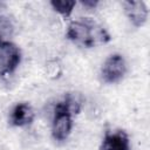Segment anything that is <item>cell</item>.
<instances>
[{
	"instance_id": "cell-8",
	"label": "cell",
	"mask_w": 150,
	"mask_h": 150,
	"mask_svg": "<svg viewBox=\"0 0 150 150\" xmlns=\"http://www.w3.org/2000/svg\"><path fill=\"white\" fill-rule=\"evenodd\" d=\"M67 108V110L71 114V116H76L81 112L83 107V96L82 94L77 91H68L63 95V98L61 100Z\"/></svg>"
},
{
	"instance_id": "cell-7",
	"label": "cell",
	"mask_w": 150,
	"mask_h": 150,
	"mask_svg": "<svg viewBox=\"0 0 150 150\" xmlns=\"http://www.w3.org/2000/svg\"><path fill=\"white\" fill-rule=\"evenodd\" d=\"M123 8L125 16L130 21V23L136 27H143L145 22L148 21L149 16V9L148 6L144 1L138 0V1H124L123 2Z\"/></svg>"
},
{
	"instance_id": "cell-12",
	"label": "cell",
	"mask_w": 150,
	"mask_h": 150,
	"mask_svg": "<svg viewBox=\"0 0 150 150\" xmlns=\"http://www.w3.org/2000/svg\"><path fill=\"white\" fill-rule=\"evenodd\" d=\"M82 6H84L86 8H89V9H94L97 7L98 5V1L97 0H84V1H81Z\"/></svg>"
},
{
	"instance_id": "cell-10",
	"label": "cell",
	"mask_w": 150,
	"mask_h": 150,
	"mask_svg": "<svg viewBox=\"0 0 150 150\" xmlns=\"http://www.w3.org/2000/svg\"><path fill=\"white\" fill-rule=\"evenodd\" d=\"M49 5L62 18L68 19V18H70V15L76 6V1H74V0H52V1H49Z\"/></svg>"
},
{
	"instance_id": "cell-1",
	"label": "cell",
	"mask_w": 150,
	"mask_h": 150,
	"mask_svg": "<svg viewBox=\"0 0 150 150\" xmlns=\"http://www.w3.org/2000/svg\"><path fill=\"white\" fill-rule=\"evenodd\" d=\"M66 38L73 43L84 48L105 45L111 40L108 30L90 18H81L80 20L69 22Z\"/></svg>"
},
{
	"instance_id": "cell-3",
	"label": "cell",
	"mask_w": 150,
	"mask_h": 150,
	"mask_svg": "<svg viewBox=\"0 0 150 150\" xmlns=\"http://www.w3.org/2000/svg\"><path fill=\"white\" fill-rule=\"evenodd\" d=\"M128 71L125 57L120 53L110 54L102 63L100 76L104 83L114 84L122 81Z\"/></svg>"
},
{
	"instance_id": "cell-5",
	"label": "cell",
	"mask_w": 150,
	"mask_h": 150,
	"mask_svg": "<svg viewBox=\"0 0 150 150\" xmlns=\"http://www.w3.org/2000/svg\"><path fill=\"white\" fill-rule=\"evenodd\" d=\"M35 118L34 108L28 102H18L15 103L8 115V124L14 128L28 127L33 123Z\"/></svg>"
},
{
	"instance_id": "cell-13",
	"label": "cell",
	"mask_w": 150,
	"mask_h": 150,
	"mask_svg": "<svg viewBox=\"0 0 150 150\" xmlns=\"http://www.w3.org/2000/svg\"><path fill=\"white\" fill-rule=\"evenodd\" d=\"M0 6H1V4H0Z\"/></svg>"
},
{
	"instance_id": "cell-6",
	"label": "cell",
	"mask_w": 150,
	"mask_h": 150,
	"mask_svg": "<svg viewBox=\"0 0 150 150\" xmlns=\"http://www.w3.org/2000/svg\"><path fill=\"white\" fill-rule=\"evenodd\" d=\"M98 150H130V137L122 129L105 130Z\"/></svg>"
},
{
	"instance_id": "cell-9",
	"label": "cell",
	"mask_w": 150,
	"mask_h": 150,
	"mask_svg": "<svg viewBox=\"0 0 150 150\" xmlns=\"http://www.w3.org/2000/svg\"><path fill=\"white\" fill-rule=\"evenodd\" d=\"M15 33V27L13 21L5 15H0V48L12 43Z\"/></svg>"
},
{
	"instance_id": "cell-2",
	"label": "cell",
	"mask_w": 150,
	"mask_h": 150,
	"mask_svg": "<svg viewBox=\"0 0 150 150\" xmlns=\"http://www.w3.org/2000/svg\"><path fill=\"white\" fill-rule=\"evenodd\" d=\"M73 116L67 110L62 101L56 102L53 109L52 118V137L56 142H64L73 130Z\"/></svg>"
},
{
	"instance_id": "cell-4",
	"label": "cell",
	"mask_w": 150,
	"mask_h": 150,
	"mask_svg": "<svg viewBox=\"0 0 150 150\" xmlns=\"http://www.w3.org/2000/svg\"><path fill=\"white\" fill-rule=\"evenodd\" d=\"M22 61L21 49L14 43H8L0 48V77L8 79L19 68Z\"/></svg>"
},
{
	"instance_id": "cell-11",
	"label": "cell",
	"mask_w": 150,
	"mask_h": 150,
	"mask_svg": "<svg viewBox=\"0 0 150 150\" xmlns=\"http://www.w3.org/2000/svg\"><path fill=\"white\" fill-rule=\"evenodd\" d=\"M45 74L49 80H59L63 74V66L59 59H50L45 64Z\"/></svg>"
}]
</instances>
